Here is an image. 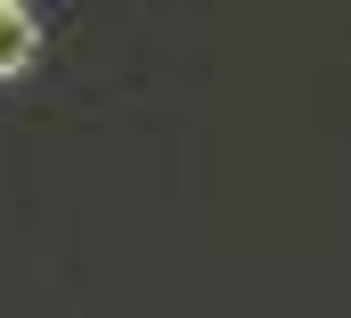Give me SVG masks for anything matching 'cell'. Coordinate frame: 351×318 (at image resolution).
Returning a JSON list of instances; mask_svg holds the SVG:
<instances>
[{
	"label": "cell",
	"mask_w": 351,
	"mask_h": 318,
	"mask_svg": "<svg viewBox=\"0 0 351 318\" xmlns=\"http://www.w3.org/2000/svg\"><path fill=\"white\" fill-rule=\"evenodd\" d=\"M41 58V8L33 0H0V82H16Z\"/></svg>",
	"instance_id": "obj_1"
}]
</instances>
